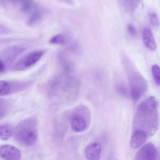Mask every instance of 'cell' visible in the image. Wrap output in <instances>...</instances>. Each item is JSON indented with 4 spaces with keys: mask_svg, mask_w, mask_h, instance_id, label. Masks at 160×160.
<instances>
[{
    "mask_svg": "<svg viewBox=\"0 0 160 160\" xmlns=\"http://www.w3.org/2000/svg\"><path fill=\"white\" fill-rule=\"evenodd\" d=\"M158 104L155 98L150 97L138 106L134 117L133 129L144 131L148 137L153 135L158 127Z\"/></svg>",
    "mask_w": 160,
    "mask_h": 160,
    "instance_id": "6da1fadb",
    "label": "cell"
},
{
    "mask_svg": "<svg viewBox=\"0 0 160 160\" xmlns=\"http://www.w3.org/2000/svg\"><path fill=\"white\" fill-rule=\"evenodd\" d=\"M122 60L130 85L131 97L136 103L147 91L148 83L128 57L123 56Z\"/></svg>",
    "mask_w": 160,
    "mask_h": 160,
    "instance_id": "7a4b0ae2",
    "label": "cell"
},
{
    "mask_svg": "<svg viewBox=\"0 0 160 160\" xmlns=\"http://www.w3.org/2000/svg\"><path fill=\"white\" fill-rule=\"evenodd\" d=\"M78 80L74 77L65 73L53 77L48 83V92L51 94L62 93L68 96L76 95L79 88Z\"/></svg>",
    "mask_w": 160,
    "mask_h": 160,
    "instance_id": "3957f363",
    "label": "cell"
},
{
    "mask_svg": "<svg viewBox=\"0 0 160 160\" xmlns=\"http://www.w3.org/2000/svg\"><path fill=\"white\" fill-rule=\"evenodd\" d=\"M14 137L20 144L31 147L36 143L38 137L37 122L34 118H28L21 121L16 126Z\"/></svg>",
    "mask_w": 160,
    "mask_h": 160,
    "instance_id": "277c9868",
    "label": "cell"
},
{
    "mask_svg": "<svg viewBox=\"0 0 160 160\" xmlns=\"http://www.w3.org/2000/svg\"><path fill=\"white\" fill-rule=\"evenodd\" d=\"M29 47L27 44L13 45L0 52V72L1 73H4L18 57Z\"/></svg>",
    "mask_w": 160,
    "mask_h": 160,
    "instance_id": "5b68a950",
    "label": "cell"
},
{
    "mask_svg": "<svg viewBox=\"0 0 160 160\" xmlns=\"http://www.w3.org/2000/svg\"><path fill=\"white\" fill-rule=\"evenodd\" d=\"M69 118L72 129L78 132H82L86 130L91 120L89 110L86 107L80 106L71 111Z\"/></svg>",
    "mask_w": 160,
    "mask_h": 160,
    "instance_id": "8992f818",
    "label": "cell"
},
{
    "mask_svg": "<svg viewBox=\"0 0 160 160\" xmlns=\"http://www.w3.org/2000/svg\"><path fill=\"white\" fill-rule=\"evenodd\" d=\"M34 80H0V96L25 90L34 82Z\"/></svg>",
    "mask_w": 160,
    "mask_h": 160,
    "instance_id": "52a82bcc",
    "label": "cell"
},
{
    "mask_svg": "<svg viewBox=\"0 0 160 160\" xmlns=\"http://www.w3.org/2000/svg\"><path fill=\"white\" fill-rule=\"evenodd\" d=\"M45 51L36 50L32 52L23 56L12 66V71H19L25 69L35 64L42 57Z\"/></svg>",
    "mask_w": 160,
    "mask_h": 160,
    "instance_id": "ba28073f",
    "label": "cell"
},
{
    "mask_svg": "<svg viewBox=\"0 0 160 160\" xmlns=\"http://www.w3.org/2000/svg\"><path fill=\"white\" fill-rule=\"evenodd\" d=\"M159 153L155 146L151 143L143 145L137 152L135 157L136 160H154L157 159Z\"/></svg>",
    "mask_w": 160,
    "mask_h": 160,
    "instance_id": "9c48e42d",
    "label": "cell"
},
{
    "mask_svg": "<svg viewBox=\"0 0 160 160\" xmlns=\"http://www.w3.org/2000/svg\"><path fill=\"white\" fill-rule=\"evenodd\" d=\"M21 153L17 148L9 145L0 147V158L9 160H18L21 157Z\"/></svg>",
    "mask_w": 160,
    "mask_h": 160,
    "instance_id": "30bf717a",
    "label": "cell"
},
{
    "mask_svg": "<svg viewBox=\"0 0 160 160\" xmlns=\"http://www.w3.org/2000/svg\"><path fill=\"white\" fill-rule=\"evenodd\" d=\"M102 150V145L99 142L90 143L85 149V157L87 160H99L101 158Z\"/></svg>",
    "mask_w": 160,
    "mask_h": 160,
    "instance_id": "8fae6325",
    "label": "cell"
},
{
    "mask_svg": "<svg viewBox=\"0 0 160 160\" xmlns=\"http://www.w3.org/2000/svg\"><path fill=\"white\" fill-rule=\"evenodd\" d=\"M148 138L144 131L140 130H134L130 142L131 147L134 149L138 148L144 143Z\"/></svg>",
    "mask_w": 160,
    "mask_h": 160,
    "instance_id": "7c38bea8",
    "label": "cell"
},
{
    "mask_svg": "<svg viewBox=\"0 0 160 160\" xmlns=\"http://www.w3.org/2000/svg\"><path fill=\"white\" fill-rule=\"evenodd\" d=\"M143 42L145 46L150 50L155 51L157 47L152 32L148 28H144L142 32Z\"/></svg>",
    "mask_w": 160,
    "mask_h": 160,
    "instance_id": "4fadbf2b",
    "label": "cell"
},
{
    "mask_svg": "<svg viewBox=\"0 0 160 160\" xmlns=\"http://www.w3.org/2000/svg\"><path fill=\"white\" fill-rule=\"evenodd\" d=\"M58 57L65 73L68 74L73 71L74 67L73 62L68 58L65 52H59Z\"/></svg>",
    "mask_w": 160,
    "mask_h": 160,
    "instance_id": "5bb4252c",
    "label": "cell"
},
{
    "mask_svg": "<svg viewBox=\"0 0 160 160\" xmlns=\"http://www.w3.org/2000/svg\"><path fill=\"white\" fill-rule=\"evenodd\" d=\"M72 41V37L65 33L57 34L52 37L50 40L51 43L62 45H68L71 44Z\"/></svg>",
    "mask_w": 160,
    "mask_h": 160,
    "instance_id": "9a60e30c",
    "label": "cell"
},
{
    "mask_svg": "<svg viewBox=\"0 0 160 160\" xmlns=\"http://www.w3.org/2000/svg\"><path fill=\"white\" fill-rule=\"evenodd\" d=\"M13 132L12 126L8 123L0 125V138L3 141L8 140L12 136Z\"/></svg>",
    "mask_w": 160,
    "mask_h": 160,
    "instance_id": "2e32d148",
    "label": "cell"
},
{
    "mask_svg": "<svg viewBox=\"0 0 160 160\" xmlns=\"http://www.w3.org/2000/svg\"><path fill=\"white\" fill-rule=\"evenodd\" d=\"M124 10L129 13H132L138 7L140 0H120Z\"/></svg>",
    "mask_w": 160,
    "mask_h": 160,
    "instance_id": "e0dca14e",
    "label": "cell"
},
{
    "mask_svg": "<svg viewBox=\"0 0 160 160\" xmlns=\"http://www.w3.org/2000/svg\"><path fill=\"white\" fill-rule=\"evenodd\" d=\"M10 108V104L8 101L0 98V120L7 114Z\"/></svg>",
    "mask_w": 160,
    "mask_h": 160,
    "instance_id": "ac0fdd59",
    "label": "cell"
},
{
    "mask_svg": "<svg viewBox=\"0 0 160 160\" xmlns=\"http://www.w3.org/2000/svg\"><path fill=\"white\" fill-rule=\"evenodd\" d=\"M151 72L155 82L157 86H159L160 84V70L159 66L154 64L151 67Z\"/></svg>",
    "mask_w": 160,
    "mask_h": 160,
    "instance_id": "d6986e66",
    "label": "cell"
},
{
    "mask_svg": "<svg viewBox=\"0 0 160 160\" xmlns=\"http://www.w3.org/2000/svg\"><path fill=\"white\" fill-rule=\"evenodd\" d=\"M116 88L118 92L121 95L125 97L129 96V90L124 83L122 82H119L116 84Z\"/></svg>",
    "mask_w": 160,
    "mask_h": 160,
    "instance_id": "ffe728a7",
    "label": "cell"
},
{
    "mask_svg": "<svg viewBox=\"0 0 160 160\" xmlns=\"http://www.w3.org/2000/svg\"><path fill=\"white\" fill-rule=\"evenodd\" d=\"M149 19L151 23L154 26H157L159 25V22L158 17L154 13H151L149 15Z\"/></svg>",
    "mask_w": 160,
    "mask_h": 160,
    "instance_id": "44dd1931",
    "label": "cell"
},
{
    "mask_svg": "<svg viewBox=\"0 0 160 160\" xmlns=\"http://www.w3.org/2000/svg\"><path fill=\"white\" fill-rule=\"evenodd\" d=\"M31 5L29 0H25L23 1L21 7V10L23 12H26L30 9Z\"/></svg>",
    "mask_w": 160,
    "mask_h": 160,
    "instance_id": "7402d4cb",
    "label": "cell"
},
{
    "mask_svg": "<svg viewBox=\"0 0 160 160\" xmlns=\"http://www.w3.org/2000/svg\"><path fill=\"white\" fill-rule=\"evenodd\" d=\"M129 34L132 36H135L136 34V30L135 27L131 24H129L127 27Z\"/></svg>",
    "mask_w": 160,
    "mask_h": 160,
    "instance_id": "603a6c76",
    "label": "cell"
}]
</instances>
